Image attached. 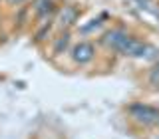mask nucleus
Returning <instances> with one entry per match:
<instances>
[{
    "mask_svg": "<svg viewBox=\"0 0 159 139\" xmlns=\"http://www.w3.org/2000/svg\"><path fill=\"white\" fill-rule=\"evenodd\" d=\"M129 115L135 123H139L143 127L159 125V111L151 105H145V103H133L129 107Z\"/></svg>",
    "mask_w": 159,
    "mask_h": 139,
    "instance_id": "obj_1",
    "label": "nucleus"
},
{
    "mask_svg": "<svg viewBox=\"0 0 159 139\" xmlns=\"http://www.w3.org/2000/svg\"><path fill=\"white\" fill-rule=\"evenodd\" d=\"M147 48L143 42H139V40H133L131 36H129L125 40V44L121 46V50H119V54H123V56H129V58H145L147 56Z\"/></svg>",
    "mask_w": 159,
    "mask_h": 139,
    "instance_id": "obj_2",
    "label": "nucleus"
},
{
    "mask_svg": "<svg viewBox=\"0 0 159 139\" xmlns=\"http://www.w3.org/2000/svg\"><path fill=\"white\" fill-rule=\"evenodd\" d=\"M93 54H96V48H93V44H89V42H80L72 50V58H74V62H76V64H88V62H92Z\"/></svg>",
    "mask_w": 159,
    "mask_h": 139,
    "instance_id": "obj_3",
    "label": "nucleus"
},
{
    "mask_svg": "<svg viewBox=\"0 0 159 139\" xmlns=\"http://www.w3.org/2000/svg\"><path fill=\"white\" fill-rule=\"evenodd\" d=\"M129 36L123 30H109V32H106L103 34V38H102V42L106 44L107 48H113V50H121V46L125 44V40H127Z\"/></svg>",
    "mask_w": 159,
    "mask_h": 139,
    "instance_id": "obj_4",
    "label": "nucleus"
},
{
    "mask_svg": "<svg viewBox=\"0 0 159 139\" xmlns=\"http://www.w3.org/2000/svg\"><path fill=\"white\" fill-rule=\"evenodd\" d=\"M76 16H78L76 8L66 6V8L62 10V14H60V24H62V26H70V24L76 22Z\"/></svg>",
    "mask_w": 159,
    "mask_h": 139,
    "instance_id": "obj_5",
    "label": "nucleus"
},
{
    "mask_svg": "<svg viewBox=\"0 0 159 139\" xmlns=\"http://www.w3.org/2000/svg\"><path fill=\"white\" fill-rule=\"evenodd\" d=\"M52 6H54L52 0H36V14L38 16H44V14H48L52 10Z\"/></svg>",
    "mask_w": 159,
    "mask_h": 139,
    "instance_id": "obj_6",
    "label": "nucleus"
},
{
    "mask_svg": "<svg viewBox=\"0 0 159 139\" xmlns=\"http://www.w3.org/2000/svg\"><path fill=\"white\" fill-rule=\"evenodd\" d=\"M68 42H70V34L66 32V34H62V36L56 40V44H54V54H62L64 50H66Z\"/></svg>",
    "mask_w": 159,
    "mask_h": 139,
    "instance_id": "obj_7",
    "label": "nucleus"
},
{
    "mask_svg": "<svg viewBox=\"0 0 159 139\" xmlns=\"http://www.w3.org/2000/svg\"><path fill=\"white\" fill-rule=\"evenodd\" d=\"M6 2H8V4H12V6H14V4H22L24 0H6Z\"/></svg>",
    "mask_w": 159,
    "mask_h": 139,
    "instance_id": "obj_8",
    "label": "nucleus"
},
{
    "mask_svg": "<svg viewBox=\"0 0 159 139\" xmlns=\"http://www.w3.org/2000/svg\"><path fill=\"white\" fill-rule=\"evenodd\" d=\"M157 139H159V137H157Z\"/></svg>",
    "mask_w": 159,
    "mask_h": 139,
    "instance_id": "obj_9",
    "label": "nucleus"
}]
</instances>
